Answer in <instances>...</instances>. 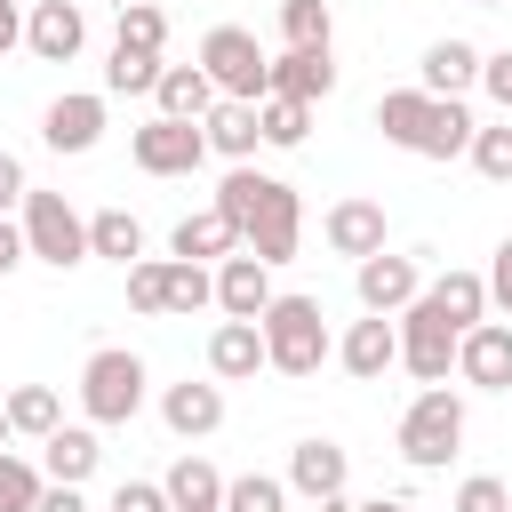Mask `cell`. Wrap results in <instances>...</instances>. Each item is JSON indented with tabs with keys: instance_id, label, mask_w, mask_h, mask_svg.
<instances>
[{
	"instance_id": "44",
	"label": "cell",
	"mask_w": 512,
	"mask_h": 512,
	"mask_svg": "<svg viewBox=\"0 0 512 512\" xmlns=\"http://www.w3.org/2000/svg\"><path fill=\"white\" fill-rule=\"evenodd\" d=\"M24 256H32V248H24V224H16V216H0V280H8Z\"/></svg>"
},
{
	"instance_id": "31",
	"label": "cell",
	"mask_w": 512,
	"mask_h": 512,
	"mask_svg": "<svg viewBox=\"0 0 512 512\" xmlns=\"http://www.w3.org/2000/svg\"><path fill=\"white\" fill-rule=\"evenodd\" d=\"M256 128H264L272 152H296V144L312 136V104H304V96H264V104H256Z\"/></svg>"
},
{
	"instance_id": "24",
	"label": "cell",
	"mask_w": 512,
	"mask_h": 512,
	"mask_svg": "<svg viewBox=\"0 0 512 512\" xmlns=\"http://www.w3.org/2000/svg\"><path fill=\"white\" fill-rule=\"evenodd\" d=\"M328 88H336V56H328V48H288V56H272V96L320 104Z\"/></svg>"
},
{
	"instance_id": "14",
	"label": "cell",
	"mask_w": 512,
	"mask_h": 512,
	"mask_svg": "<svg viewBox=\"0 0 512 512\" xmlns=\"http://www.w3.org/2000/svg\"><path fill=\"white\" fill-rule=\"evenodd\" d=\"M336 360H344L360 384H376L384 368H400V312H368V320H352V328L336 336Z\"/></svg>"
},
{
	"instance_id": "38",
	"label": "cell",
	"mask_w": 512,
	"mask_h": 512,
	"mask_svg": "<svg viewBox=\"0 0 512 512\" xmlns=\"http://www.w3.org/2000/svg\"><path fill=\"white\" fill-rule=\"evenodd\" d=\"M112 40H128V48H152V56H160V48H168V16H160L152 0H128V8H120V32H112Z\"/></svg>"
},
{
	"instance_id": "23",
	"label": "cell",
	"mask_w": 512,
	"mask_h": 512,
	"mask_svg": "<svg viewBox=\"0 0 512 512\" xmlns=\"http://www.w3.org/2000/svg\"><path fill=\"white\" fill-rule=\"evenodd\" d=\"M416 72H424V96H464V88L480 80V48L448 32V40H432V48H424V64H416Z\"/></svg>"
},
{
	"instance_id": "43",
	"label": "cell",
	"mask_w": 512,
	"mask_h": 512,
	"mask_svg": "<svg viewBox=\"0 0 512 512\" xmlns=\"http://www.w3.org/2000/svg\"><path fill=\"white\" fill-rule=\"evenodd\" d=\"M24 192H32V184H24V160H16V152H0V216H8V208H24Z\"/></svg>"
},
{
	"instance_id": "10",
	"label": "cell",
	"mask_w": 512,
	"mask_h": 512,
	"mask_svg": "<svg viewBox=\"0 0 512 512\" xmlns=\"http://www.w3.org/2000/svg\"><path fill=\"white\" fill-rule=\"evenodd\" d=\"M352 288H360V304H368V312H408V304L424 296V264H416V256L376 248V256H360V264H352Z\"/></svg>"
},
{
	"instance_id": "17",
	"label": "cell",
	"mask_w": 512,
	"mask_h": 512,
	"mask_svg": "<svg viewBox=\"0 0 512 512\" xmlns=\"http://www.w3.org/2000/svg\"><path fill=\"white\" fill-rule=\"evenodd\" d=\"M320 232H328V248L336 256H376L384 248V200H368V192H352V200H336L328 216H320Z\"/></svg>"
},
{
	"instance_id": "27",
	"label": "cell",
	"mask_w": 512,
	"mask_h": 512,
	"mask_svg": "<svg viewBox=\"0 0 512 512\" xmlns=\"http://www.w3.org/2000/svg\"><path fill=\"white\" fill-rule=\"evenodd\" d=\"M160 488H168V504H176V512H224V472H216L208 456H176Z\"/></svg>"
},
{
	"instance_id": "8",
	"label": "cell",
	"mask_w": 512,
	"mask_h": 512,
	"mask_svg": "<svg viewBox=\"0 0 512 512\" xmlns=\"http://www.w3.org/2000/svg\"><path fill=\"white\" fill-rule=\"evenodd\" d=\"M400 368L416 384H448V368H456V328H448V312L432 296H416L400 312Z\"/></svg>"
},
{
	"instance_id": "40",
	"label": "cell",
	"mask_w": 512,
	"mask_h": 512,
	"mask_svg": "<svg viewBox=\"0 0 512 512\" xmlns=\"http://www.w3.org/2000/svg\"><path fill=\"white\" fill-rule=\"evenodd\" d=\"M112 512H176V504H168L160 480H120V488H112Z\"/></svg>"
},
{
	"instance_id": "29",
	"label": "cell",
	"mask_w": 512,
	"mask_h": 512,
	"mask_svg": "<svg viewBox=\"0 0 512 512\" xmlns=\"http://www.w3.org/2000/svg\"><path fill=\"white\" fill-rule=\"evenodd\" d=\"M160 72H168V64H160L152 48H128V40H112V56H104V88H112V96H152Z\"/></svg>"
},
{
	"instance_id": "25",
	"label": "cell",
	"mask_w": 512,
	"mask_h": 512,
	"mask_svg": "<svg viewBox=\"0 0 512 512\" xmlns=\"http://www.w3.org/2000/svg\"><path fill=\"white\" fill-rule=\"evenodd\" d=\"M152 104H160L168 120H208V104H216L208 64H168V72H160V88H152Z\"/></svg>"
},
{
	"instance_id": "35",
	"label": "cell",
	"mask_w": 512,
	"mask_h": 512,
	"mask_svg": "<svg viewBox=\"0 0 512 512\" xmlns=\"http://www.w3.org/2000/svg\"><path fill=\"white\" fill-rule=\"evenodd\" d=\"M224 512H288V480L240 472V480H224Z\"/></svg>"
},
{
	"instance_id": "19",
	"label": "cell",
	"mask_w": 512,
	"mask_h": 512,
	"mask_svg": "<svg viewBox=\"0 0 512 512\" xmlns=\"http://www.w3.org/2000/svg\"><path fill=\"white\" fill-rule=\"evenodd\" d=\"M344 480H352V464H344V448H336V440H296V448H288V488H296L304 504L344 496Z\"/></svg>"
},
{
	"instance_id": "50",
	"label": "cell",
	"mask_w": 512,
	"mask_h": 512,
	"mask_svg": "<svg viewBox=\"0 0 512 512\" xmlns=\"http://www.w3.org/2000/svg\"><path fill=\"white\" fill-rule=\"evenodd\" d=\"M480 8H496V0H480Z\"/></svg>"
},
{
	"instance_id": "37",
	"label": "cell",
	"mask_w": 512,
	"mask_h": 512,
	"mask_svg": "<svg viewBox=\"0 0 512 512\" xmlns=\"http://www.w3.org/2000/svg\"><path fill=\"white\" fill-rule=\"evenodd\" d=\"M488 184H512V120L504 128H472V152H464Z\"/></svg>"
},
{
	"instance_id": "41",
	"label": "cell",
	"mask_w": 512,
	"mask_h": 512,
	"mask_svg": "<svg viewBox=\"0 0 512 512\" xmlns=\"http://www.w3.org/2000/svg\"><path fill=\"white\" fill-rule=\"evenodd\" d=\"M488 304L512 320V232L496 240V256H488Z\"/></svg>"
},
{
	"instance_id": "21",
	"label": "cell",
	"mask_w": 512,
	"mask_h": 512,
	"mask_svg": "<svg viewBox=\"0 0 512 512\" xmlns=\"http://www.w3.org/2000/svg\"><path fill=\"white\" fill-rule=\"evenodd\" d=\"M168 248H176V256H192V264H224V256L240 248V224H232V216L208 200V208H192V216L168 232Z\"/></svg>"
},
{
	"instance_id": "26",
	"label": "cell",
	"mask_w": 512,
	"mask_h": 512,
	"mask_svg": "<svg viewBox=\"0 0 512 512\" xmlns=\"http://www.w3.org/2000/svg\"><path fill=\"white\" fill-rule=\"evenodd\" d=\"M424 296L448 312V328H456V336L488 320V272H440V280H424Z\"/></svg>"
},
{
	"instance_id": "11",
	"label": "cell",
	"mask_w": 512,
	"mask_h": 512,
	"mask_svg": "<svg viewBox=\"0 0 512 512\" xmlns=\"http://www.w3.org/2000/svg\"><path fill=\"white\" fill-rule=\"evenodd\" d=\"M456 376L472 392H512V320H480L456 336Z\"/></svg>"
},
{
	"instance_id": "28",
	"label": "cell",
	"mask_w": 512,
	"mask_h": 512,
	"mask_svg": "<svg viewBox=\"0 0 512 512\" xmlns=\"http://www.w3.org/2000/svg\"><path fill=\"white\" fill-rule=\"evenodd\" d=\"M88 256H112V264L128 272V264L144 256V224H136L128 208H96V216H88Z\"/></svg>"
},
{
	"instance_id": "42",
	"label": "cell",
	"mask_w": 512,
	"mask_h": 512,
	"mask_svg": "<svg viewBox=\"0 0 512 512\" xmlns=\"http://www.w3.org/2000/svg\"><path fill=\"white\" fill-rule=\"evenodd\" d=\"M480 88L512 112V48H496V56H480Z\"/></svg>"
},
{
	"instance_id": "4",
	"label": "cell",
	"mask_w": 512,
	"mask_h": 512,
	"mask_svg": "<svg viewBox=\"0 0 512 512\" xmlns=\"http://www.w3.org/2000/svg\"><path fill=\"white\" fill-rule=\"evenodd\" d=\"M456 448H464V400H456L448 384H424V392L408 400V416H400V456H408L416 472H440Z\"/></svg>"
},
{
	"instance_id": "45",
	"label": "cell",
	"mask_w": 512,
	"mask_h": 512,
	"mask_svg": "<svg viewBox=\"0 0 512 512\" xmlns=\"http://www.w3.org/2000/svg\"><path fill=\"white\" fill-rule=\"evenodd\" d=\"M32 512H88V496H80V488H64V480H48Z\"/></svg>"
},
{
	"instance_id": "34",
	"label": "cell",
	"mask_w": 512,
	"mask_h": 512,
	"mask_svg": "<svg viewBox=\"0 0 512 512\" xmlns=\"http://www.w3.org/2000/svg\"><path fill=\"white\" fill-rule=\"evenodd\" d=\"M128 312H144V320L168 312V256H136L128 264Z\"/></svg>"
},
{
	"instance_id": "30",
	"label": "cell",
	"mask_w": 512,
	"mask_h": 512,
	"mask_svg": "<svg viewBox=\"0 0 512 512\" xmlns=\"http://www.w3.org/2000/svg\"><path fill=\"white\" fill-rule=\"evenodd\" d=\"M0 408H8V424H16L24 440H48V432L64 424V400H56V384H16Z\"/></svg>"
},
{
	"instance_id": "18",
	"label": "cell",
	"mask_w": 512,
	"mask_h": 512,
	"mask_svg": "<svg viewBox=\"0 0 512 512\" xmlns=\"http://www.w3.org/2000/svg\"><path fill=\"white\" fill-rule=\"evenodd\" d=\"M160 424H168L176 440H208V432L224 424V384H216V376H208V384H192V376L168 384V392H160Z\"/></svg>"
},
{
	"instance_id": "20",
	"label": "cell",
	"mask_w": 512,
	"mask_h": 512,
	"mask_svg": "<svg viewBox=\"0 0 512 512\" xmlns=\"http://www.w3.org/2000/svg\"><path fill=\"white\" fill-rule=\"evenodd\" d=\"M200 136H208V152H224L232 168H240V160H256V144H264V128H256V104H248V96H216V104H208V120H200Z\"/></svg>"
},
{
	"instance_id": "39",
	"label": "cell",
	"mask_w": 512,
	"mask_h": 512,
	"mask_svg": "<svg viewBox=\"0 0 512 512\" xmlns=\"http://www.w3.org/2000/svg\"><path fill=\"white\" fill-rule=\"evenodd\" d=\"M448 512H512V488L496 480V472H472L464 488H456V504Z\"/></svg>"
},
{
	"instance_id": "36",
	"label": "cell",
	"mask_w": 512,
	"mask_h": 512,
	"mask_svg": "<svg viewBox=\"0 0 512 512\" xmlns=\"http://www.w3.org/2000/svg\"><path fill=\"white\" fill-rule=\"evenodd\" d=\"M40 488H48V472L0 448V512H32V504H40Z\"/></svg>"
},
{
	"instance_id": "16",
	"label": "cell",
	"mask_w": 512,
	"mask_h": 512,
	"mask_svg": "<svg viewBox=\"0 0 512 512\" xmlns=\"http://www.w3.org/2000/svg\"><path fill=\"white\" fill-rule=\"evenodd\" d=\"M256 368H272L264 320H216V336H208V376H216V384H248Z\"/></svg>"
},
{
	"instance_id": "2",
	"label": "cell",
	"mask_w": 512,
	"mask_h": 512,
	"mask_svg": "<svg viewBox=\"0 0 512 512\" xmlns=\"http://www.w3.org/2000/svg\"><path fill=\"white\" fill-rule=\"evenodd\" d=\"M376 128H384V144H400V152H416V160H456V152H472V112H464V96H424V88H384L376 96Z\"/></svg>"
},
{
	"instance_id": "7",
	"label": "cell",
	"mask_w": 512,
	"mask_h": 512,
	"mask_svg": "<svg viewBox=\"0 0 512 512\" xmlns=\"http://www.w3.org/2000/svg\"><path fill=\"white\" fill-rule=\"evenodd\" d=\"M200 64H208L216 96H248V104L272 96V56H264V40H256L248 24H216V32L200 40Z\"/></svg>"
},
{
	"instance_id": "5",
	"label": "cell",
	"mask_w": 512,
	"mask_h": 512,
	"mask_svg": "<svg viewBox=\"0 0 512 512\" xmlns=\"http://www.w3.org/2000/svg\"><path fill=\"white\" fill-rule=\"evenodd\" d=\"M24 248H32V264H48V272H72V264H88V216L64 200V192H24Z\"/></svg>"
},
{
	"instance_id": "33",
	"label": "cell",
	"mask_w": 512,
	"mask_h": 512,
	"mask_svg": "<svg viewBox=\"0 0 512 512\" xmlns=\"http://www.w3.org/2000/svg\"><path fill=\"white\" fill-rule=\"evenodd\" d=\"M280 40H288V48H328V40H336L328 0H280Z\"/></svg>"
},
{
	"instance_id": "13",
	"label": "cell",
	"mask_w": 512,
	"mask_h": 512,
	"mask_svg": "<svg viewBox=\"0 0 512 512\" xmlns=\"http://www.w3.org/2000/svg\"><path fill=\"white\" fill-rule=\"evenodd\" d=\"M272 296H280V288H272V264H264V256L232 248V256L216 264V312H224V320H264Z\"/></svg>"
},
{
	"instance_id": "9",
	"label": "cell",
	"mask_w": 512,
	"mask_h": 512,
	"mask_svg": "<svg viewBox=\"0 0 512 512\" xmlns=\"http://www.w3.org/2000/svg\"><path fill=\"white\" fill-rule=\"evenodd\" d=\"M128 152H136L144 176H192V168L208 160V136H200V120H168V112H152V120L128 136Z\"/></svg>"
},
{
	"instance_id": "15",
	"label": "cell",
	"mask_w": 512,
	"mask_h": 512,
	"mask_svg": "<svg viewBox=\"0 0 512 512\" xmlns=\"http://www.w3.org/2000/svg\"><path fill=\"white\" fill-rule=\"evenodd\" d=\"M24 48H32L40 64H72V56L88 48V16H80V0H32V16H24Z\"/></svg>"
},
{
	"instance_id": "22",
	"label": "cell",
	"mask_w": 512,
	"mask_h": 512,
	"mask_svg": "<svg viewBox=\"0 0 512 512\" xmlns=\"http://www.w3.org/2000/svg\"><path fill=\"white\" fill-rule=\"evenodd\" d=\"M96 464H104V448H96V424H56V432L40 440V472H48V480H64V488H80Z\"/></svg>"
},
{
	"instance_id": "49",
	"label": "cell",
	"mask_w": 512,
	"mask_h": 512,
	"mask_svg": "<svg viewBox=\"0 0 512 512\" xmlns=\"http://www.w3.org/2000/svg\"><path fill=\"white\" fill-rule=\"evenodd\" d=\"M112 8H128V0H112Z\"/></svg>"
},
{
	"instance_id": "47",
	"label": "cell",
	"mask_w": 512,
	"mask_h": 512,
	"mask_svg": "<svg viewBox=\"0 0 512 512\" xmlns=\"http://www.w3.org/2000/svg\"><path fill=\"white\" fill-rule=\"evenodd\" d=\"M352 512H408L400 496H376V504H352Z\"/></svg>"
},
{
	"instance_id": "1",
	"label": "cell",
	"mask_w": 512,
	"mask_h": 512,
	"mask_svg": "<svg viewBox=\"0 0 512 512\" xmlns=\"http://www.w3.org/2000/svg\"><path fill=\"white\" fill-rule=\"evenodd\" d=\"M216 208L240 224V248H248V256H264V264H288V256H296V240H304V200H296V184L264 176L256 160L224 168Z\"/></svg>"
},
{
	"instance_id": "32",
	"label": "cell",
	"mask_w": 512,
	"mask_h": 512,
	"mask_svg": "<svg viewBox=\"0 0 512 512\" xmlns=\"http://www.w3.org/2000/svg\"><path fill=\"white\" fill-rule=\"evenodd\" d=\"M216 304V272L208 264H192V256H168V312H208Z\"/></svg>"
},
{
	"instance_id": "6",
	"label": "cell",
	"mask_w": 512,
	"mask_h": 512,
	"mask_svg": "<svg viewBox=\"0 0 512 512\" xmlns=\"http://www.w3.org/2000/svg\"><path fill=\"white\" fill-rule=\"evenodd\" d=\"M144 360L128 352V344H104V352H88V368H80V408H88V424H128L136 408H144Z\"/></svg>"
},
{
	"instance_id": "12",
	"label": "cell",
	"mask_w": 512,
	"mask_h": 512,
	"mask_svg": "<svg viewBox=\"0 0 512 512\" xmlns=\"http://www.w3.org/2000/svg\"><path fill=\"white\" fill-rule=\"evenodd\" d=\"M96 136H104V96H88V88H72V96H56V104L40 112V144L64 152V160L96 152Z\"/></svg>"
},
{
	"instance_id": "46",
	"label": "cell",
	"mask_w": 512,
	"mask_h": 512,
	"mask_svg": "<svg viewBox=\"0 0 512 512\" xmlns=\"http://www.w3.org/2000/svg\"><path fill=\"white\" fill-rule=\"evenodd\" d=\"M8 48H24V8H16V0H0V56H8Z\"/></svg>"
},
{
	"instance_id": "48",
	"label": "cell",
	"mask_w": 512,
	"mask_h": 512,
	"mask_svg": "<svg viewBox=\"0 0 512 512\" xmlns=\"http://www.w3.org/2000/svg\"><path fill=\"white\" fill-rule=\"evenodd\" d=\"M8 432H16V424H8V408H0V448H8Z\"/></svg>"
},
{
	"instance_id": "3",
	"label": "cell",
	"mask_w": 512,
	"mask_h": 512,
	"mask_svg": "<svg viewBox=\"0 0 512 512\" xmlns=\"http://www.w3.org/2000/svg\"><path fill=\"white\" fill-rule=\"evenodd\" d=\"M264 352H272L280 376H320V360L336 352L320 296H272L264 304Z\"/></svg>"
}]
</instances>
